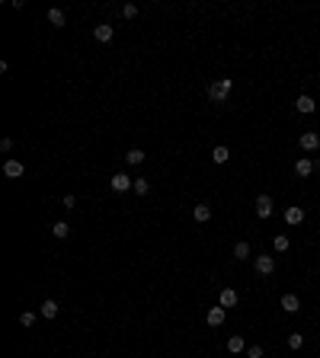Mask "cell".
<instances>
[{
  "label": "cell",
  "mask_w": 320,
  "mask_h": 358,
  "mask_svg": "<svg viewBox=\"0 0 320 358\" xmlns=\"http://www.w3.org/2000/svg\"><path fill=\"white\" fill-rule=\"evenodd\" d=\"M253 269L260 275H272V272H275V256H269V253L256 256V259H253Z\"/></svg>",
  "instance_id": "obj_2"
},
{
  "label": "cell",
  "mask_w": 320,
  "mask_h": 358,
  "mask_svg": "<svg viewBox=\"0 0 320 358\" xmlns=\"http://www.w3.org/2000/svg\"><path fill=\"white\" fill-rule=\"evenodd\" d=\"M39 314H42L45 320H51V317H58V301H51V298H48V301L42 304V307H39Z\"/></svg>",
  "instance_id": "obj_18"
},
{
  "label": "cell",
  "mask_w": 320,
  "mask_h": 358,
  "mask_svg": "<svg viewBox=\"0 0 320 358\" xmlns=\"http://www.w3.org/2000/svg\"><path fill=\"white\" fill-rule=\"evenodd\" d=\"M109 186H112V189H115V192H128V189H132V186H135V179H128V176H125V173H115V176H112V179H109Z\"/></svg>",
  "instance_id": "obj_11"
},
{
  "label": "cell",
  "mask_w": 320,
  "mask_h": 358,
  "mask_svg": "<svg viewBox=\"0 0 320 358\" xmlns=\"http://www.w3.org/2000/svg\"><path fill=\"white\" fill-rule=\"evenodd\" d=\"M234 259H250V243L247 240H240V243H237V246H234Z\"/></svg>",
  "instance_id": "obj_21"
},
{
  "label": "cell",
  "mask_w": 320,
  "mask_h": 358,
  "mask_svg": "<svg viewBox=\"0 0 320 358\" xmlns=\"http://www.w3.org/2000/svg\"><path fill=\"white\" fill-rule=\"evenodd\" d=\"M212 160H215V163H228V160H230V151L224 144H218L215 151H212Z\"/></svg>",
  "instance_id": "obj_19"
},
{
  "label": "cell",
  "mask_w": 320,
  "mask_h": 358,
  "mask_svg": "<svg viewBox=\"0 0 320 358\" xmlns=\"http://www.w3.org/2000/svg\"><path fill=\"white\" fill-rule=\"evenodd\" d=\"M224 314H228V310L218 304V307H212V310L205 314V323H208V326H221V323H224Z\"/></svg>",
  "instance_id": "obj_13"
},
{
  "label": "cell",
  "mask_w": 320,
  "mask_h": 358,
  "mask_svg": "<svg viewBox=\"0 0 320 358\" xmlns=\"http://www.w3.org/2000/svg\"><path fill=\"white\" fill-rule=\"evenodd\" d=\"M48 23L54 26V29H61V26L67 23V16H64V10H58V6H54V10H48Z\"/></svg>",
  "instance_id": "obj_17"
},
{
  "label": "cell",
  "mask_w": 320,
  "mask_h": 358,
  "mask_svg": "<svg viewBox=\"0 0 320 358\" xmlns=\"http://www.w3.org/2000/svg\"><path fill=\"white\" fill-rule=\"evenodd\" d=\"M311 173H314V160H311V157L295 160V176H298V179H308Z\"/></svg>",
  "instance_id": "obj_7"
},
{
  "label": "cell",
  "mask_w": 320,
  "mask_h": 358,
  "mask_svg": "<svg viewBox=\"0 0 320 358\" xmlns=\"http://www.w3.org/2000/svg\"><path fill=\"white\" fill-rule=\"evenodd\" d=\"M278 304H282L285 314H298V310H301V301H298V294H285V298L278 301Z\"/></svg>",
  "instance_id": "obj_14"
},
{
  "label": "cell",
  "mask_w": 320,
  "mask_h": 358,
  "mask_svg": "<svg viewBox=\"0 0 320 358\" xmlns=\"http://www.w3.org/2000/svg\"><path fill=\"white\" fill-rule=\"evenodd\" d=\"M61 205H64V208H74V205H77V199H74V195H64V199H61Z\"/></svg>",
  "instance_id": "obj_29"
},
{
  "label": "cell",
  "mask_w": 320,
  "mask_h": 358,
  "mask_svg": "<svg viewBox=\"0 0 320 358\" xmlns=\"http://www.w3.org/2000/svg\"><path fill=\"white\" fill-rule=\"evenodd\" d=\"M298 147H301V151H317L320 147V134L317 131H301V138H298Z\"/></svg>",
  "instance_id": "obj_3"
},
{
  "label": "cell",
  "mask_w": 320,
  "mask_h": 358,
  "mask_svg": "<svg viewBox=\"0 0 320 358\" xmlns=\"http://www.w3.org/2000/svg\"><path fill=\"white\" fill-rule=\"evenodd\" d=\"M93 36H96V42L109 45V42H112V36H115V29L109 23H99V26H93Z\"/></svg>",
  "instance_id": "obj_9"
},
{
  "label": "cell",
  "mask_w": 320,
  "mask_h": 358,
  "mask_svg": "<svg viewBox=\"0 0 320 358\" xmlns=\"http://www.w3.org/2000/svg\"><path fill=\"white\" fill-rule=\"evenodd\" d=\"M247 358H263V346H250L247 349Z\"/></svg>",
  "instance_id": "obj_27"
},
{
  "label": "cell",
  "mask_w": 320,
  "mask_h": 358,
  "mask_svg": "<svg viewBox=\"0 0 320 358\" xmlns=\"http://www.w3.org/2000/svg\"><path fill=\"white\" fill-rule=\"evenodd\" d=\"M272 205H275V201H272V195H256V214H260V218H269L272 214Z\"/></svg>",
  "instance_id": "obj_8"
},
{
  "label": "cell",
  "mask_w": 320,
  "mask_h": 358,
  "mask_svg": "<svg viewBox=\"0 0 320 358\" xmlns=\"http://www.w3.org/2000/svg\"><path fill=\"white\" fill-rule=\"evenodd\" d=\"M237 301H240V298H237L234 288H221V294H218V304H221L224 310H228V307H237Z\"/></svg>",
  "instance_id": "obj_12"
},
{
  "label": "cell",
  "mask_w": 320,
  "mask_h": 358,
  "mask_svg": "<svg viewBox=\"0 0 320 358\" xmlns=\"http://www.w3.org/2000/svg\"><path fill=\"white\" fill-rule=\"evenodd\" d=\"M144 160H147V154L141 151V147H132V151L125 154V163H132V166H141Z\"/></svg>",
  "instance_id": "obj_15"
},
{
  "label": "cell",
  "mask_w": 320,
  "mask_h": 358,
  "mask_svg": "<svg viewBox=\"0 0 320 358\" xmlns=\"http://www.w3.org/2000/svg\"><path fill=\"white\" fill-rule=\"evenodd\" d=\"M301 346H304V336L301 333H291L288 336V349H301Z\"/></svg>",
  "instance_id": "obj_26"
},
{
  "label": "cell",
  "mask_w": 320,
  "mask_h": 358,
  "mask_svg": "<svg viewBox=\"0 0 320 358\" xmlns=\"http://www.w3.org/2000/svg\"><path fill=\"white\" fill-rule=\"evenodd\" d=\"M138 16V6L135 3H122V19H135Z\"/></svg>",
  "instance_id": "obj_23"
},
{
  "label": "cell",
  "mask_w": 320,
  "mask_h": 358,
  "mask_svg": "<svg viewBox=\"0 0 320 358\" xmlns=\"http://www.w3.org/2000/svg\"><path fill=\"white\" fill-rule=\"evenodd\" d=\"M295 109L301 112V116H311V112L317 109V103H314V96H308V93H301V96L295 99Z\"/></svg>",
  "instance_id": "obj_6"
},
{
  "label": "cell",
  "mask_w": 320,
  "mask_h": 358,
  "mask_svg": "<svg viewBox=\"0 0 320 358\" xmlns=\"http://www.w3.org/2000/svg\"><path fill=\"white\" fill-rule=\"evenodd\" d=\"M0 151L10 154V151H13V141H10V138H3V141H0Z\"/></svg>",
  "instance_id": "obj_28"
},
{
  "label": "cell",
  "mask_w": 320,
  "mask_h": 358,
  "mask_svg": "<svg viewBox=\"0 0 320 358\" xmlns=\"http://www.w3.org/2000/svg\"><path fill=\"white\" fill-rule=\"evenodd\" d=\"M272 246H275V253H285V249L291 246V240L285 237V234H275V237H272Z\"/></svg>",
  "instance_id": "obj_22"
},
{
  "label": "cell",
  "mask_w": 320,
  "mask_h": 358,
  "mask_svg": "<svg viewBox=\"0 0 320 358\" xmlns=\"http://www.w3.org/2000/svg\"><path fill=\"white\" fill-rule=\"evenodd\" d=\"M51 234H54L58 240H67V237H71V224H67V221H54Z\"/></svg>",
  "instance_id": "obj_16"
},
{
  "label": "cell",
  "mask_w": 320,
  "mask_h": 358,
  "mask_svg": "<svg viewBox=\"0 0 320 358\" xmlns=\"http://www.w3.org/2000/svg\"><path fill=\"white\" fill-rule=\"evenodd\" d=\"M135 192H138V195H147V192H151V182H147V179H135Z\"/></svg>",
  "instance_id": "obj_24"
},
{
  "label": "cell",
  "mask_w": 320,
  "mask_h": 358,
  "mask_svg": "<svg viewBox=\"0 0 320 358\" xmlns=\"http://www.w3.org/2000/svg\"><path fill=\"white\" fill-rule=\"evenodd\" d=\"M192 218H195V224H208V221H212V205L199 201V205L192 208Z\"/></svg>",
  "instance_id": "obj_10"
},
{
  "label": "cell",
  "mask_w": 320,
  "mask_h": 358,
  "mask_svg": "<svg viewBox=\"0 0 320 358\" xmlns=\"http://www.w3.org/2000/svg\"><path fill=\"white\" fill-rule=\"evenodd\" d=\"M314 170H320V157H317V160H314Z\"/></svg>",
  "instance_id": "obj_30"
},
{
  "label": "cell",
  "mask_w": 320,
  "mask_h": 358,
  "mask_svg": "<svg viewBox=\"0 0 320 358\" xmlns=\"http://www.w3.org/2000/svg\"><path fill=\"white\" fill-rule=\"evenodd\" d=\"M301 221H304V208H301V205L285 208V224H288V227H298Z\"/></svg>",
  "instance_id": "obj_5"
},
{
  "label": "cell",
  "mask_w": 320,
  "mask_h": 358,
  "mask_svg": "<svg viewBox=\"0 0 320 358\" xmlns=\"http://www.w3.org/2000/svg\"><path fill=\"white\" fill-rule=\"evenodd\" d=\"M243 349H247V342H243V336H230L228 339V352H243Z\"/></svg>",
  "instance_id": "obj_20"
},
{
  "label": "cell",
  "mask_w": 320,
  "mask_h": 358,
  "mask_svg": "<svg viewBox=\"0 0 320 358\" xmlns=\"http://www.w3.org/2000/svg\"><path fill=\"white\" fill-rule=\"evenodd\" d=\"M19 323H23V326L29 329L32 323H36V314H32V310H23V314H19Z\"/></svg>",
  "instance_id": "obj_25"
},
{
  "label": "cell",
  "mask_w": 320,
  "mask_h": 358,
  "mask_svg": "<svg viewBox=\"0 0 320 358\" xmlns=\"http://www.w3.org/2000/svg\"><path fill=\"white\" fill-rule=\"evenodd\" d=\"M230 90H234V80L230 77H221V80H212L208 83V99H212L215 106H221V103H228V96H230Z\"/></svg>",
  "instance_id": "obj_1"
},
{
  "label": "cell",
  "mask_w": 320,
  "mask_h": 358,
  "mask_svg": "<svg viewBox=\"0 0 320 358\" xmlns=\"http://www.w3.org/2000/svg\"><path fill=\"white\" fill-rule=\"evenodd\" d=\"M3 176H6V179H19V176H26L23 160H6V163H3Z\"/></svg>",
  "instance_id": "obj_4"
}]
</instances>
